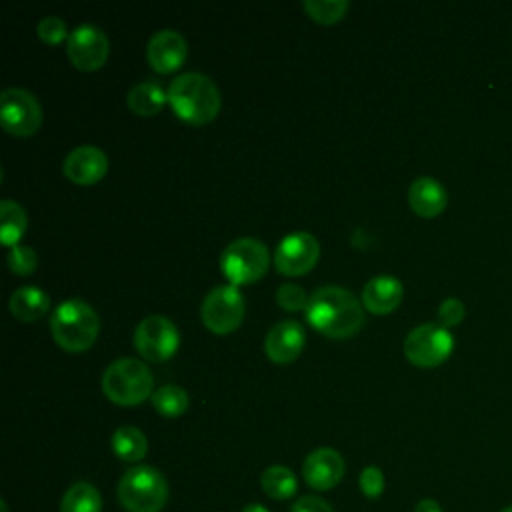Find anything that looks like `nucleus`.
I'll list each match as a JSON object with an SVG mask.
<instances>
[{
  "label": "nucleus",
  "mask_w": 512,
  "mask_h": 512,
  "mask_svg": "<svg viewBox=\"0 0 512 512\" xmlns=\"http://www.w3.org/2000/svg\"><path fill=\"white\" fill-rule=\"evenodd\" d=\"M304 314L308 324L328 338H350L364 324L362 302L342 286L314 290Z\"/></svg>",
  "instance_id": "f257e3e1"
},
{
  "label": "nucleus",
  "mask_w": 512,
  "mask_h": 512,
  "mask_svg": "<svg viewBox=\"0 0 512 512\" xmlns=\"http://www.w3.org/2000/svg\"><path fill=\"white\" fill-rule=\"evenodd\" d=\"M166 92L172 112L190 126L212 122L222 106L218 86L200 72H184L176 76Z\"/></svg>",
  "instance_id": "f03ea898"
},
{
  "label": "nucleus",
  "mask_w": 512,
  "mask_h": 512,
  "mask_svg": "<svg viewBox=\"0 0 512 512\" xmlns=\"http://www.w3.org/2000/svg\"><path fill=\"white\" fill-rule=\"evenodd\" d=\"M50 330L60 348L78 354L86 352L98 338V314L84 300L70 298L58 304L50 318Z\"/></svg>",
  "instance_id": "7ed1b4c3"
},
{
  "label": "nucleus",
  "mask_w": 512,
  "mask_h": 512,
  "mask_svg": "<svg viewBox=\"0 0 512 512\" xmlns=\"http://www.w3.org/2000/svg\"><path fill=\"white\" fill-rule=\"evenodd\" d=\"M102 392L118 406H138L154 394V378L144 362L118 358L102 374Z\"/></svg>",
  "instance_id": "20e7f679"
},
{
  "label": "nucleus",
  "mask_w": 512,
  "mask_h": 512,
  "mask_svg": "<svg viewBox=\"0 0 512 512\" xmlns=\"http://www.w3.org/2000/svg\"><path fill=\"white\" fill-rule=\"evenodd\" d=\"M118 502L128 512H160L168 502V482L154 466H132L118 482Z\"/></svg>",
  "instance_id": "39448f33"
},
{
  "label": "nucleus",
  "mask_w": 512,
  "mask_h": 512,
  "mask_svg": "<svg viewBox=\"0 0 512 512\" xmlns=\"http://www.w3.org/2000/svg\"><path fill=\"white\" fill-rule=\"evenodd\" d=\"M270 268V252L258 238H236L220 256V270L232 286H246L260 280Z\"/></svg>",
  "instance_id": "423d86ee"
},
{
  "label": "nucleus",
  "mask_w": 512,
  "mask_h": 512,
  "mask_svg": "<svg viewBox=\"0 0 512 512\" xmlns=\"http://www.w3.org/2000/svg\"><path fill=\"white\" fill-rule=\"evenodd\" d=\"M454 350L452 334L440 324H420L404 338V356L418 368H436Z\"/></svg>",
  "instance_id": "0eeeda50"
},
{
  "label": "nucleus",
  "mask_w": 512,
  "mask_h": 512,
  "mask_svg": "<svg viewBox=\"0 0 512 512\" xmlns=\"http://www.w3.org/2000/svg\"><path fill=\"white\" fill-rule=\"evenodd\" d=\"M200 316L202 324L218 336H226L240 328L244 320V296L238 286L226 284L212 288L202 302Z\"/></svg>",
  "instance_id": "6e6552de"
},
{
  "label": "nucleus",
  "mask_w": 512,
  "mask_h": 512,
  "mask_svg": "<svg viewBox=\"0 0 512 512\" xmlns=\"http://www.w3.org/2000/svg\"><path fill=\"white\" fill-rule=\"evenodd\" d=\"M42 106L36 96L24 88H6L0 94L2 128L18 138L32 136L42 126Z\"/></svg>",
  "instance_id": "1a4fd4ad"
},
{
  "label": "nucleus",
  "mask_w": 512,
  "mask_h": 512,
  "mask_svg": "<svg viewBox=\"0 0 512 512\" xmlns=\"http://www.w3.org/2000/svg\"><path fill=\"white\" fill-rule=\"evenodd\" d=\"M180 334L176 324L160 314L146 316L134 330V348L148 362H164L176 354Z\"/></svg>",
  "instance_id": "9d476101"
},
{
  "label": "nucleus",
  "mask_w": 512,
  "mask_h": 512,
  "mask_svg": "<svg viewBox=\"0 0 512 512\" xmlns=\"http://www.w3.org/2000/svg\"><path fill=\"white\" fill-rule=\"evenodd\" d=\"M320 258V244L310 232H292L274 250V268L284 276L308 274Z\"/></svg>",
  "instance_id": "9b49d317"
},
{
  "label": "nucleus",
  "mask_w": 512,
  "mask_h": 512,
  "mask_svg": "<svg viewBox=\"0 0 512 512\" xmlns=\"http://www.w3.org/2000/svg\"><path fill=\"white\" fill-rule=\"evenodd\" d=\"M66 54L72 66L82 72L100 70L110 54L108 36L92 24L76 26L66 40Z\"/></svg>",
  "instance_id": "f8f14e48"
},
{
  "label": "nucleus",
  "mask_w": 512,
  "mask_h": 512,
  "mask_svg": "<svg viewBox=\"0 0 512 512\" xmlns=\"http://www.w3.org/2000/svg\"><path fill=\"white\" fill-rule=\"evenodd\" d=\"M146 56L156 72L172 74L186 62L188 44L180 32L164 28L154 32L148 40Z\"/></svg>",
  "instance_id": "ddd939ff"
},
{
  "label": "nucleus",
  "mask_w": 512,
  "mask_h": 512,
  "mask_svg": "<svg viewBox=\"0 0 512 512\" xmlns=\"http://www.w3.org/2000/svg\"><path fill=\"white\" fill-rule=\"evenodd\" d=\"M302 474H304V482L314 488V490H330L334 488L342 476H344V460L340 456V452H336L334 448L322 446L312 450L302 464Z\"/></svg>",
  "instance_id": "4468645a"
},
{
  "label": "nucleus",
  "mask_w": 512,
  "mask_h": 512,
  "mask_svg": "<svg viewBox=\"0 0 512 512\" xmlns=\"http://www.w3.org/2000/svg\"><path fill=\"white\" fill-rule=\"evenodd\" d=\"M306 344L304 328L296 320H282L274 324L264 340L266 358L274 364H290L294 362Z\"/></svg>",
  "instance_id": "2eb2a0df"
},
{
  "label": "nucleus",
  "mask_w": 512,
  "mask_h": 512,
  "mask_svg": "<svg viewBox=\"0 0 512 512\" xmlns=\"http://www.w3.org/2000/svg\"><path fill=\"white\" fill-rule=\"evenodd\" d=\"M62 172L74 184L92 186L106 176L108 158L96 146H78L64 158Z\"/></svg>",
  "instance_id": "dca6fc26"
},
{
  "label": "nucleus",
  "mask_w": 512,
  "mask_h": 512,
  "mask_svg": "<svg viewBox=\"0 0 512 512\" xmlns=\"http://www.w3.org/2000/svg\"><path fill=\"white\" fill-rule=\"evenodd\" d=\"M404 296V288L402 282L394 276H376L372 280L366 282L364 290H362V306L364 310L384 316L394 312Z\"/></svg>",
  "instance_id": "f3484780"
},
{
  "label": "nucleus",
  "mask_w": 512,
  "mask_h": 512,
  "mask_svg": "<svg viewBox=\"0 0 512 512\" xmlns=\"http://www.w3.org/2000/svg\"><path fill=\"white\" fill-rule=\"evenodd\" d=\"M448 202L444 186L430 178V176H420L416 178L410 188H408V204L414 210V214L422 218H434L444 212Z\"/></svg>",
  "instance_id": "a211bd4d"
},
{
  "label": "nucleus",
  "mask_w": 512,
  "mask_h": 512,
  "mask_svg": "<svg viewBox=\"0 0 512 512\" xmlns=\"http://www.w3.org/2000/svg\"><path fill=\"white\" fill-rule=\"evenodd\" d=\"M10 314L20 322H36L50 308V296L38 286H22L10 294Z\"/></svg>",
  "instance_id": "6ab92c4d"
},
{
  "label": "nucleus",
  "mask_w": 512,
  "mask_h": 512,
  "mask_svg": "<svg viewBox=\"0 0 512 512\" xmlns=\"http://www.w3.org/2000/svg\"><path fill=\"white\" fill-rule=\"evenodd\" d=\"M166 102H168V92H164V88L152 80L138 82L136 86L130 88L126 96V106L136 116H156Z\"/></svg>",
  "instance_id": "aec40b11"
},
{
  "label": "nucleus",
  "mask_w": 512,
  "mask_h": 512,
  "mask_svg": "<svg viewBox=\"0 0 512 512\" xmlns=\"http://www.w3.org/2000/svg\"><path fill=\"white\" fill-rule=\"evenodd\" d=\"M112 452L124 462H140L148 452V440L136 426H120L110 438Z\"/></svg>",
  "instance_id": "412c9836"
},
{
  "label": "nucleus",
  "mask_w": 512,
  "mask_h": 512,
  "mask_svg": "<svg viewBox=\"0 0 512 512\" xmlns=\"http://www.w3.org/2000/svg\"><path fill=\"white\" fill-rule=\"evenodd\" d=\"M0 240L2 246L14 248L18 246V240L24 236L28 228V216L24 208L16 200H2L0 202Z\"/></svg>",
  "instance_id": "4be33fe9"
},
{
  "label": "nucleus",
  "mask_w": 512,
  "mask_h": 512,
  "mask_svg": "<svg viewBox=\"0 0 512 512\" xmlns=\"http://www.w3.org/2000/svg\"><path fill=\"white\" fill-rule=\"evenodd\" d=\"M260 486L266 496L274 500H288L298 490V480L294 472L282 464L268 466L260 476Z\"/></svg>",
  "instance_id": "5701e85b"
},
{
  "label": "nucleus",
  "mask_w": 512,
  "mask_h": 512,
  "mask_svg": "<svg viewBox=\"0 0 512 512\" xmlns=\"http://www.w3.org/2000/svg\"><path fill=\"white\" fill-rule=\"evenodd\" d=\"M102 496L90 482H74L60 500V512H100Z\"/></svg>",
  "instance_id": "b1692460"
},
{
  "label": "nucleus",
  "mask_w": 512,
  "mask_h": 512,
  "mask_svg": "<svg viewBox=\"0 0 512 512\" xmlns=\"http://www.w3.org/2000/svg\"><path fill=\"white\" fill-rule=\"evenodd\" d=\"M152 398V406L158 414L166 416V418H178L188 410L190 398L188 392L176 384H166L160 386L158 390H154Z\"/></svg>",
  "instance_id": "393cba45"
},
{
  "label": "nucleus",
  "mask_w": 512,
  "mask_h": 512,
  "mask_svg": "<svg viewBox=\"0 0 512 512\" xmlns=\"http://www.w3.org/2000/svg\"><path fill=\"white\" fill-rule=\"evenodd\" d=\"M302 8L314 22L330 26L340 22L346 16L348 2L346 0H304Z\"/></svg>",
  "instance_id": "a878e982"
},
{
  "label": "nucleus",
  "mask_w": 512,
  "mask_h": 512,
  "mask_svg": "<svg viewBox=\"0 0 512 512\" xmlns=\"http://www.w3.org/2000/svg\"><path fill=\"white\" fill-rule=\"evenodd\" d=\"M6 264H8L10 272H14L16 276H28V274H32L36 270L38 256H36V252L32 248L18 244V246L10 248Z\"/></svg>",
  "instance_id": "bb28decb"
},
{
  "label": "nucleus",
  "mask_w": 512,
  "mask_h": 512,
  "mask_svg": "<svg viewBox=\"0 0 512 512\" xmlns=\"http://www.w3.org/2000/svg\"><path fill=\"white\" fill-rule=\"evenodd\" d=\"M36 34L48 46H58L64 38L68 40V36H70L68 28H66V22L62 18H58V16H44L38 22Z\"/></svg>",
  "instance_id": "cd10ccee"
},
{
  "label": "nucleus",
  "mask_w": 512,
  "mask_h": 512,
  "mask_svg": "<svg viewBox=\"0 0 512 512\" xmlns=\"http://www.w3.org/2000/svg\"><path fill=\"white\" fill-rule=\"evenodd\" d=\"M310 296L298 284H282L276 292V302L286 312H300L306 310Z\"/></svg>",
  "instance_id": "c85d7f7f"
},
{
  "label": "nucleus",
  "mask_w": 512,
  "mask_h": 512,
  "mask_svg": "<svg viewBox=\"0 0 512 512\" xmlns=\"http://www.w3.org/2000/svg\"><path fill=\"white\" fill-rule=\"evenodd\" d=\"M358 484L366 498H378L384 492V474L378 466H366L360 472Z\"/></svg>",
  "instance_id": "c756f323"
},
{
  "label": "nucleus",
  "mask_w": 512,
  "mask_h": 512,
  "mask_svg": "<svg viewBox=\"0 0 512 512\" xmlns=\"http://www.w3.org/2000/svg\"><path fill=\"white\" fill-rule=\"evenodd\" d=\"M464 314H466V308L462 304L460 298H446L440 308H438V320H440V326H444L446 330L450 326H458L462 320H464Z\"/></svg>",
  "instance_id": "7c9ffc66"
},
{
  "label": "nucleus",
  "mask_w": 512,
  "mask_h": 512,
  "mask_svg": "<svg viewBox=\"0 0 512 512\" xmlns=\"http://www.w3.org/2000/svg\"><path fill=\"white\" fill-rule=\"evenodd\" d=\"M290 512H334V508H332L326 500H322L320 496L308 494V496L298 498V500L292 504Z\"/></svg>",
  "instance_id": "2f4dec72"
},
{
  "label": "nucleus",
  "mask_w": 512,
  "mask_h": 512,
  "mask_svg": "<svg viewBox=\"0 0 512 512\" xmlns=\"http://www.w3.org/2000/svg\"><path fill=\"white\" fill-rule=\"evenodd\" d=\"M414 512H442V508H440V504L434 498H424V500H420L416 504Z\"/></svg>",
  "instance_id": "473e14b6"
},
{
  "label": "nucleus",
  "mask_w": 512,
  "mask_h": 512,
  "mask_svg": "<svg viewBox=\"0 0 512 512\" xmlns=\"http://www.w3.org/2000/svg\"><path fill=\"white\" fill-rule=\"evenodd\" d=\"M242 512H270V510L266 506H262V504H246L242 508Z\"/></svg>",
  "instance_id": "72a5a7b5"
},
{
  "label": "nucleus",
  "mask_w": 512,
  "mask_h": 512,
  "mask_svg": "<svg viewBox=\"0 0 512 512\" xmlns=\"http://www.w3.org/2000/svg\"><path fill=\"white\" fill-rule=\"evenodd\" d=\"M0 508H2V512H8V508H6V502H4V500L0 502Z\"/></svg>",
  "instance_id": "f704fd0d"
},
{
  "label": "nucleus",
  "mask_w": 512,
  "mask_h": 512,
  "mask_svg": "<svg viewBox=\"0 0 512 512\" xmlns=\"http://www.w3.org/2000/svg\"><path fill=\"white\" fill-rule=\"evenodd\" d=\"M500 512H512V504H510V506H506V508H502Z\"/></svg>",
  "instance_id": "c9c22d12"
}]
</instances>
